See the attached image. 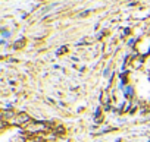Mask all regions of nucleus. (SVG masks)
<instances>
[{
    "instance_id": "1",
    "label": "nucleus",
    "mask_w": 150,
    "mask_h": 142,
    "mask_svg": "<svg viewBox=\"0 0 150 142\" xmlns=\"http://www.w3.org/2000/svg\"><path fill=\"white\" fill-rule=\"evenodd\" d=\"M9 123H11V125H16V126H27V125L31 123V117H30L27 113H19V114H16Z\"/></svg>"
},
{
    "instance_id": "3",
    "label": "nucleus",
    "mask_w": 150,
    "mask_h": 142,
    "mask_svg": "<svg viewBox=\"0 0 150 142\" xmlns=\"http://www.w3.org/2000/svg\"><path fill=\"white\" fill-rule=\"evenodd\" d=\"M15 116H16V114H15L13 111H11V110H3V111H2V120H6V122L9 120V122H11Z\"/></svg>"
},
{
    "instance_id": "4",
    "label": "nucleus",
    "mask_w": 150,
    "mask_h": 142,
    "mask_svg": "<svg viewBox=\"0 0 150 142\" xmlns=\"http://www.w3.org/2000/svg\"><path fill=\"white\" fill-rule=\"evenodd\" d=\"M28 142H35V139H31V141H28Z\"/></svg>"
},
{
    "instance_id": "2",
    "label": "nucleus",
    "mask_w": 150,
    "mask_h": 142,
    "mask_svg": "<svg viewBox=\"0 0 150 142\" xmlns=\"http://www.w3.org/2000/svg\"><path fill=\"white\" fill-rule=\"evenodd\" d=\"M28 127H27V130L28 132H31V133H40V132H46V130H49V127L44 125V123H38V122H35V123H30V125H27Z\"/></svg>"
}]
</instances>
